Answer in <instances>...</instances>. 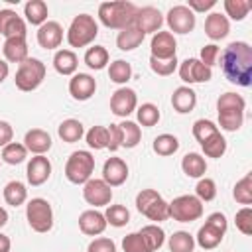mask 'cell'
Here are the masks:
<instances>
[{
    "label": "cell",
    "mask_w": 252,
    "mask_h": 252,
    "mask_svg": "<svg viewBox=\"0 0 252 252\" xmlns=\"http://www.w3.org/2000/svg\"><path fill=\"white\" fill-rule=\"evenodd\" d=\"M26 22L22 16L16 14V10L4 8L0 10V35L8 37H26Z\"/></svg>",
    "instance_id": "cell-15"
},
{
    "label": "cell",
    "mask_w": 252,
    "mask_h": 252,
    "mask_svg": "<svg viewBox=\"0 0 252 252\" xmlns=\"http://www.w3.org/2000/svg\"><path fill=\"white\" fill-rule=\"evenodd\" d=\"M10 248H12V240L0 232V252H10Z\"/></svg>",
    "instance_id": "cell-58"
},
{
    "label": "cell",
    "mask_w": 252,
    "mask_h": 252,
    "mask_svg": "<svg viewBox=\"0 0 252 252\" xmlns=\"http://www.w3.org/2000/svg\"><path fill=\"white\" fill-rule=\"evenodd\" d=\"M24 16H26V22L28 24H32V26H43L47 22V16H49L47 4L43 0H30L24 6Z\"/></svg>",
    "instance_id": "cell-30"
},
{
    "label": "cell",
    "mask_w": 252,
    "mask_h": 252,
    "mask_svg": "<svg viewBox=\"0 0 252 252\" xmlns=\"http://www.w3.org/2000/svg\"><path fill=\"white\" fill-rule=\"evenodd\" d=\"M57 134L59 138L65 142V144H75L79 142L83 136H85V126L81 120H75V118H67L59 124L57 128Z\"/></svg>",
    "instance_id": "cell-31"
},
{
    "label": "cell",
    "mask_w": 252,
    "mask_h": 252,
    "mask_svg": "<svg viewBox=\"0 0 252 252\" xmlns=\"http://www.w3.org/2000/svg\"><path fill=\"white\" fill-rule=\"evenodd\" d=\"M96 91V81L89 73H75L69 81V93L75 100H89Z\"/></svg>",
    "instance_id": "cell-18"
},
{
    "label": "cell",
    "mask_w": 252,
    "mask_h": 252,
    "mask_svg": "<svg viewBox=\"0 0 252 252\" xmlns=\"http://www.w3.org/2000/svg\"><path fill=\"white\" fill-rule=\"evenodd\" d=\"M43 79H45V63L35 59V57H28L26 61H22L18 65L14 83L20 91L32 93L43 83Z\"/></svg>",
    "instance_id": "cell-7"
},
{
    "label": "cell",
    "mask_w": 252,
    "mask_h": 252,
    "mask_svg": "<svg viewBox=\"0 0 252 252\" xmlns=\"http://www.w3.org/2000/svg\"><path fill=\"white\" fill-rule=\"evenodd\" d=\"M252 4L248 0H224V12L228 18L236 20V22H242L248 12H250Z\"/></svg>",
    "instance_id": "cell-45"
},
{
    "label": "cell",
    "mask_w": 252,
    "mask_h": 252,
    "mask_svg": "<svg viewBox=\"0 0 252 252\" xmlns=\"http://www.w3.org/2000/svg\"><path fill=\"white\" fill-rule=\"evenodd\" d=\"M53 67L59 75H65V77L75 75L79 67V57L71 49H57L53 55Z\"/></svg>",
    "instance_id": "cell-26"
},
{
    "label": "cell",
    "mask_w": 252,
    "mask_h": 252,
    "mask_svg": "<svg viewBox=\"0 0 252 252\" xmlns=\"http://www.w3.org/2000/svg\"><path fill=\"white\" fill-rule=\"evenodd\" d=\"M138 6L126 0L120 2H102L98 6V20L108 30H124L134 24Z\"/></svg>",
    "instance_id": "cell-2"
},
{
    "label": "cell",
    "mask_w": 252,
    "mask_h": 252,
    "mask_svg": "<svg viewBox=\"0 0 252 252\" xmlns=\"http://www.w3.org/2000/svg\"><path fill=\"white\" fill-rule=\"evenodd\" d=\"M152 148H154V152L158 156L167 158V156H173L179 150V140L173 134H159V136L154 138V146Z\"/></svg>",
    "instance_id": "cell-37"
},
{
    "label": "cell",
    "mask_w": 252,
    "mask_h": 252,
    "mask_svg": "<svg viewBox=\"0 0 252 252\" xmlns=\"http://www.w3.org/2000/svg\"><path fill=\"white\" fill-rule=\"evenodd\" d=\"M150 49H152V57H156V59H169V57H175L177 41H175L173 33L159 30L158 33H154V37L150 41Z\"/></svg>",
    "instance_id": "cell-17"
},
{
    "label": "cell",
    "mask_w": 252,
    "mask_h": 252,
    "mask_svg": "<svg viewBox=\"0 0 252 252\" xmlns=\"http://www.w3.org/2000/svg\"><path fill=\"white\" fill-rule=\"evenodd\" d=\"M106 226L108 224H106L104 213H100L96 209H89V211H83L79 215V228L87 236H98L104 232Z\"/></svg>",
    "instance_id": "cell-20"
},
{
    "label": "cell",
    "mask_w": 252,
    "mask_h": 252,
    "mask_svg": "<svg viewBox=\"0 0 252 252\" xmlns=\"http://www.w3.org/2000/svg\"><path fill=\"white\" fill-rule=\"evenodd\" d=\"M134 26L146 35V33H158L159 28L163 26V16L158 8L154 6H144L138 8L136 18H134Z\"/></svg>",
    "instance_id": "cell-14"
},
{
    "label": "cell",
    "mask_w": 252,
    "mask_h": 252,
    "mask_svg": "<svg viewBox=\"0 0 252 252\" xmlns=\"http://www.w3.org/2000/svg\"><path fill=\"white\" fill-rule=\"evenodd\" d=\"M26 177H28V183L33 185V187L43 185L51 177V161L45 156H33L28 161Z\"/></svg>",
    "instance_id": "cell-16"
},
{
    "label": "cell",
    "mask_w": 252,
    "mask_h": 252,
    "mask_svg": "<svg viewBox=\"0 0 252 252\" xmlns=\"http://www.w3.org/2000/svg\"><path fill=\"white\" fill-rule=\"evenodd\" d=\"M232 197L236 199V203L250 207L252 205V173H246L240 181H236L234 189H232Z\"/></svg>",
    "instance_id": "cell-39"
},
{
    "label": "cell",
    "mask_w": 252,
    "mask_h": 252,
    "mask_svg": "<svg viewBox=\"0 0 252 252\" xmlns=\"http://www.w3.org/2000/svg\"><path fill=\"white\" fill-rule=\"evenodd\" d=\"M138 108V94L130 87H120L110 96V110L114 116L126 118Z\"/></svg>",
    "instance_id": "cell-12"
},
{
    "label": "cell",
    "mask_w": 252,
    "mask_h": 252,
    "mask_svg": "<svg viewBox=\"0 0 252 252\" xmlns=\"http://www.w3.org/2000/svg\"><path fill=\"white\" fill-rule=\"evenodd\" d=\"M6 222H8V213H6V209L0 207V228H2Z\"/></svg>",
    "instance_id": "cell-59"
},
{
    "label": "cell",
    "mask_w": 252,
    "mask_h": 252,
    "mask_svg": "<svg viewBox=\"0 0 252 252\" xmlns=\"http://www.w3.org/2000/svg\"><path fill=\"white\" fill-rule=\"evenodd\" d=\"M217 114L220 128L226 132H236L244 122V110H220Z\"/></svg>",
    "instance_id": "cell-44"
},
{
    "label": "cell",
    "mask_w": 252,
    "mask_h": 252,
    "mask_svg": "<svg viewBox=\"0 0 252 252\" xmlns=\"http://www.w3.org/2000/svg\"><path fill=\"white\" fill-rule=\"evenodd\" d=\"M26 219L32 230L43 234L53 228V209L47 199L43 197H33L26 205Z\"/></svg>",
    "instance_id": "cell-8"
},
{
    "label": "cell",
    "mask_w": 252,
    "mask_h": 252,
    "mask_svg": "<svg viewBox=\"0 0 252 252\" xmlns=\"http://www.w3.org/2000/svg\"><path fill=\"white\" fill-rule=\"evenodd\" d=\"M10 75V67H8V61L0 59V85L6 81V77Z\"/></svg>",
    "instance_id": "cell-57"
},
{
    "label": "cell",
    "mask_w": 252,
    "mask_h": 252,
    "mask_svg": "<svg viewBox=\"0 0 252 252\" xmlns=\"http://www.w3.org/2000/svg\"><path fill=\"white\" fill-rule=\"evenodd\" d=\"M201 148H203V152H205L207 158L219 159V158H222L224 152H226V140H224V136H222L220 132H217V134H213L211 138H207V140L201 144Z\"/></svg>",
    "instance_id": "cell-38"
},
{
    "label": "cell",
    "mask_w": 252,
    "mask_h": 252,
    "mask_svg": "<svg viewBox=\"0 0 252 252\" xmlns=\"http://www.w3.org/2000/svg\"><path fill=\"white\" fill-rule=\"evenodd\" d=\"M246 100L236 93H224L217 98V112L220 110H244Z\"/></svg>",
    "instance_id": "cell-46"
},
{
    "label": "cell",
    "mask_w": 252,
    "mask_h": 252,
    "mask_svg": "<svg viewBox=\"0 0 252 252\" xmlns=\"http://www.w3.org/2000/svg\"><path fill=\"white\" fill-rule=\"evenodd\" d=\"M144 37H146V35L132 24L130 28H124V30L118 32V35H116V47H118L120 51H134L136 47L142 45Z\"/></svg>",
    "instance_id": "cell-29"
},
{
    "label": "cell",
    "mask_w": 252,
    "mask_h": 252,
    "mask_svg": "<svg viewBox=\"0 0 252 252\" xmlns=\"http://www.w3.org/2000/svg\"><path fill=\"white\" fill-rule=\"evenodd\" d=\"M83 199L93 205L94 209L96 207H108L110 201H112V187L106 185L102 179H89L85 185H83Z\"/></svg>",
    "instance_id": "cell-13"
},
{
    "label": "cell",
    "mask_w": 252,
    "mask_h": 252,
    "mask_svg": "<svg viewBox=\"0 0 252 252\" xmlns=\"http://www.w3.org/2000/svg\"><path fill=\"white\" fill-rule=\"evenodd\" d=\"M94 171V156L87 150L73 152L65 163V177L75 185H85Z\"/></svg>",
    "instance_id": "cell-5"
},
{
    "label": "cell",
    "mask_w": 252,
    "mask_h": 252,
    "mask_svg": "<svg viewBox=\"0 0 252 252\" xmlns=\"http://www.w3.org/2000/svg\"><path fill=\"white\" fill-rule=\"evenodd\" d=\"M167 246L171 252H193L195 248V238L187 230H177L169 236Z\"/></svg>",
    "instance_id": "cell-41"
},
{
    "label": "cell",
    "mask_w": 252,
    "mask_h": 252,
    "mask_svg": "<svg viewBox=\"0 0 252 252\" xmlns=\"http://www.w3.org/2000/svg\"><path fill=\"white\" fill-rule=\"evenodd\" d=\"M106 128H108V148H106V150H110V152H116V150L120 148L118 126H116V124H110V126H106Z\"/></svg>",
    "instance_id": "cell-56"
},
{
    "label": "cell",
    "mask_w": 252,
    "mask_h": 252,
    "mask_svg": "<svg viewBox=\"0 0 252 252\" xmlns=\"http://www.w3.org/2000/svg\"><path fill=\"white\" fill-rule=\"evenodd\" d=\"M26 158H28V150L20 142H10L8 146H4L2 148V156H0V159L4 163H8V165H18V163L26 161Z\"/></svg>",
    "instance_id": "cell-36"
},
{
    "label": "cell",
    "mask_w": 252,
    "mask_h": 252,
    "mask_svg": "<svg viewBox=\"0 0 252 252\" xmlns=\"http://www.w3.org/2000/svg\"><path fill=\"white\" fill-rule=\"evenodd\" d=\"M63 41V28L59 22L47 20L43 26L37 30V43L43 49H57Z\"/></svg>",
    "instance_id": "cell-21"
},
{
    "label": "cell",
    "mask_w": 252,
    "mask_h": 252,
    "mask_svg": "<svg viewBox=\"0 0 252 252\" xmlns=\"http://www.w3.org/2000/svg\"><path fill=\"white\" fill-rule=\"evenodd\" d=\"M98 35V24L91 14H79L73 18L67 30V43L71 47H87Z\"/></svg>",
    "instance_id": "cell-3"
},
{
    "label": "cell",
    "mask_w": 252,
    "mask_h": 252,
    "mask_svg": "<svg viewBox=\"0 0 252 252\" xmlns=\"http://www.w3.org/2000/svg\"><path fill=\"white\" fill-rule=\"evenodd\" d=\"M179 77L187 85H197V83H207L213 79V69L203 65L197 57H187L185 61L179 63Z\"/></svg>",
    "instance_id": "cell-11"
},
{
    "label": "cell",
    "mask_w": 252,
    "mask_h": 252,
    "mask_svg": "<svg viewBox=\"0 0 252 252\" xmlns=\"http://www.w3.org/2000/svg\"><path fill=\"white\" fill-rule=\"evenodd\" d=\"M215 4H217V0H189L185 6H187L193 14H197V12H207V10H211Z\"/></svg>",
    "instance_id": "cell-54"
},
{
    "label": "cell",
    "mask_w": 252,
    "mask_h": 252,
    "mask_svg": "<svg viewBox=\"0 0 252 252\" xmlns=\"http://www.w3.org/2000/svg\"><path fill=\"white\" fill-rule=\"evenodd\" d=\"M138 232H140V236L144 238V242H146V246H148L150 252L159 250V248L163 246V242H165V232H163V228L158 226V224H146V226H142V230H138Z\"/></svg>",
    "instance_id": "cell-32"
},
{
    "label": "cell",
    "mask_w": 252,
    "mask_h": 252,
    "mask_svg": "<svg viewBox=\"0 0 252 252\" xmlns=\"http://www.w3.org/2000/svg\"><path fill=\"white\" fill-rule=\"evenodd\" d=\"M87 252H116V244L110 238L98 236V238L91 240V244L87 246Z\"/></svg>",
    "instance_id": "cell-53"
},
{
    "label": "cell",
    "mask_w": 252,
    "mask_h": 252,
    "mask_svg": "<svg viewBox=\"0 0 252 252\" xmlns=\"http://www.w3.org/2000/svg\"><path fill=\"white\" fill-rule=\"evenodd\" d=\"M0 49H2V47H0Z\"/></svg>",
    "instance_id": "cell-60"
},
{
    "label": "cell",
    "mask_w": 252,
    "mask_h": 252,
    "mask_svg": "<svg viewBox=\"0 0 252 252\" xmlns=\"http://www.w3.org/2000/svg\"><path fill=\"white\" fill-rule=\"evenodd\" d=\"M226 217L222 213H211L205 220V224L199 228L195 242L203 248V250H213L222 242V236L226 232Z\"/></svg>",
    "instance_id": "cell-6"
},
{
    "label": "cell",
    "mask_w": 252,
    "mask_h": 252,
    "mask_svg": "<svg viewBox=\"0 0 252 252\" xmlns=\"http://www.w3.org/2000/svg\"><path fill=\"white\" fill-rule=\"evenodd\" d=\"M219 53H220L219 45H215V43L203 45V47H201V55H199V61L211 69V67L217 63V57H219Z\"/></svg>",
    "instance_id": "cell-52"
},
{
    "label": "cell",
    "mask_w": 252,
    "mask_h": 252,
    "mask_svg": "<svg viewBox=\"0 0 252 252\" xmlns=\"http://www.w3.org/2000/svg\"><path fill=\"white\" fill-rule=\"evenodd\" d=\"M118 126V136H120V148H126V150H132L140 144L142 140V128L132 122V120H124Z\"/></svg>",
    "instance_id": "cell-27"
},
{
    "label": "cell",
    "mask_w": 252,
    "mask_h": 252,
    "mask_svg": "<svg viewBox=\"0 0 252 252\" xmlns=\"http://www.w3.org/2000/svg\"><path fill=\"white\" fill-rule=\"evenodd\" d=\"M220 69L224 77L238 87L252 83V47L246 41H230L220 53Z\"/></svg>",
    "instance_id": "cell-1"
},
{
    "label": "cell",
    "mask_w": 252,
    "mask_h": 252,
    "mask_svg": "<svg viewBox=\"0 0 252 252\" xmlns=\"http://www.w3.org/2000/svg\"><path fill=\"white\" fill-rule=\"evenodd\" d=\"M177 65H179L177 55H175V57H169V59H156V57L150 55V69H152L156 75H159V77H169V75H173V71L177 69Z\"/></svg>",
    "instance_id": "cell-47"
},
{
    "label": "cell",
    "mask_w": 252,
    "mask_h": 252,
    "mask_svg": "<svg viewBox=\"0 0 252 252\" xmlns=\"http://www.w3.org/2000/svg\"><path fill=\"white\" fill-rule=\"evenodd\" d=\"M12 138H14V128H12V124L6 122V120H0V148L8 146V144L12 142Z\"/></svg>",
    "instance_id": "cell-55"
},
{
    "label": "cell",
    "mask_w": 252,
    "mask_h": 252,
    "mask_svg": "<svg viewBox=\"0 0 252 252\" xmlns=\"http://www.w3.org/2000/svg\"><path fill=\"white\" fill-rule=\"evenodd\" d=\"M165 24L169 28V33H191L195 30V24H197V18L195 14L185 6V4H177V6H171L167 10V16H165Z\"/></svg>",
    "instance_id": "cell-10"
},
{
    "label": "cell",
    "mask_w": 252,
    "mask_h": 252,
    "mask_svg": "<svg viewBox=\"0 0 252 252\" xmlns=\"http://www.w3.org/2000/svg\"><path fill=\"white\" fill-rule=\"evenodd\" d=\"M122 250L124 252H150L140 232H130L122 238Z\"/></svg>",
    "instance_id": "cell-51"
},
{
    "label": "cell",
    "mask_w": 252,
    "mask_h": 252,
    "mask_svg": "<svg viewBox=\"0 0 252 252\" xmlns=\"http://www.w3.org/2000/svg\"><path fill=\"white\" fill-rule=\"evenodd\" d=\"M136 116H138V124L146 126V128H152L159 122L161 114H159V108L154 104V102H144L142 106L136 108Z\"/></svg>",
    "instance_id": "cell-42"
},
{
    "label": "cell",
    "mask_w": 252,
    "mask_h": 252,
    "mask_svg": "<svg viewBox=\"0 0 252 252\" xmlns=\"http://www.w3.org/2000/svg\"><path fill=\"white\" fill-rule=\"evenodd\" d=\"M203 217V203L195 195H179L169 203V219L177 222H193Z\"/></svg>",
    "instance_id": "cell-9"
},
{
    "label": "cell",
    "mask_w": 252,
    "mask_h": 252,
    "mask_svg": "<svg viewBox=\"0 0 252 252\" xmlns=\"http://www.w3.org/2000/svg\"><path fill=\"white\" fill-rule=\"evenodd\" d=\"M195 197L201 201V203H207V201H213L217 197V183L211 179V177H201L197 187H195Z\"/></svg>",
    "instance_id": "cell-49"
},
{
    "label": "cell",
    "mask_w": 252,
    "mask_h": 252,
    "mask_svg": "<svg viewBox=\"0 0 252 252\" xmlns=\"http://www.w3.org/2000/svg\"><path fill=\"white\" fill-rule=\"evenodd\" d=\"M132 77V65L124 59H116L108 65V79L116 85H126Z\"/></svg>",
    "instance_id": "cell-35"
},
{
    "label": "cell",
    "mask_w": 252,
    "mask_h": 252,
    "mask_svg": "<svg viewBox=\"0 0 252 252\" xmlns=\"http://www.w3.org/2000/svg\"><path fill=\"white\" fill-rule=\"evenodd\" d=\"M85 65L89 67V69H94V71H100V69H104L106 65H108V59H110V55H108V51H106V47L104 45H93V47H89L87 51H85Z\"/></svg>",
    "instance_id": "cell-33"
},
{
    "label": "cell",
    "mask_w": 252,
    "mask_h": 252,
    "mask_svg": "<svg viewBox=\"0 0 252 252\" xmlns=\"http://www.w3.org/2000/svg\"><path fill=\"white\" fill-rule=\"evenodd\" d=\"M234 222H236V228H238L242 234L250 236V234H252V209H250V207H242L240 211H236Z\"/></svg>",
    "instance_id": "cell-50"
},
{
    "label": "cell",
    "mask_w": 252,
    "mask_h": 252,
    "mask_svg": "<svg viewBox=\"0 0 252 252\" xmlns=\"http://www.w3.org/2000/svg\"><path fill=\"white\" fill-rule=\"evenodd\" d=\"M181 169H183V173H185L187 177L201 179V177H205V173H207V161H205V158H203L201 154L189 152V154H185L183 159H181Z\"/></svg>",
    "instance_id": "cell-28"
},
{
    "label": "cell",
    "mask_w": 252,
    "mask_h": 252,
    "mask_svg": "<svg viewBox=\"0 0 252 252\" xmlns=\"http://www.w3.org/2000/svg\"><path fill=\"white\" fill-rule=\"evenodd\" d=\"M195 104H197V93L191 87H185L183 85V87H177L173 91V94H171V106H173L175 112L187 114V112H191L195 108Z\"/></svg>",
    "instance_id": "cell-25"
},
{
    "label": "cell",
    "mask_w": 252,
    "mask_h": 252,
    "mask_svg": "<svg viewBox=\"0 0 252 252\" xmlns=\"http://www.w3.org/2000/svg\"><path fill=\"white\" fill-rule=\"evenodd\" d=\"M230 32V24H228V18L220 12H211L207 18H205V33L209 39L213 41H219V39H224Z\"/></svg>",
    "instance_id": "cell-23"
},
{
    "label": "cell",
    "mask_w": 252,
    "mask_h": 252,
    "mask_svg": "<svg viewBox=\"0 0 252 252\" xmlns=\"http://www.w3.org/2000/svg\"><path fill=\"white\" fill-rule=\"evenodd\" d=\"M136 209L154 222L169 219V203L156 189H142L136 195Z\"/></svg>",
    "instance_id": "cell-4"
},
{
    "label": "cell",
    "mask_w": 252,
    "mask_h": 252,
    "mask_svg": "<svg viewBox=\"0 0 252 252\" xmlns=\"http://www.w3.org/2000/svg\"><path fill=\"white\" fill-rule=\"evenodd\" d=\"M24 146L33 156H45L51 150V136L41 128H32L24 136Z\"/></svg>",
    "instance_id": "cell-22"
},
{
    "label": "cell",
    "mask_w": 252,
    "mask_h": 252,
    "mask_svg": "<svg viewBox=\"0 0 252 252\" xmlns=\"http://www.w3.org/2000/svg\"><path fill=\"white\" fill-rule=\"evenodd\" d=\"M2 53H4V61L8 63H22L26 61L28 55V41L26 37H8L2 43Z\"/></svg>",
    "instance_id": "cell-24"
},
{
    "label": "cell",
    "mask_w": 252,
    "mask_h": 252,
    "mask_svg": "<svg viewBox=\"0 0 252 252\" xmlns=\"http://www.w3.org/2000/svg\"><path fill=\"white\" fill-rule=\"evenodd\" d=\"M128 179V165L122 158H108L102 165V181L110 187H118Z\"/></svg>",
    "instance_id": "cell-19"
},
{
    "label": "cell",
    "mask_w": 252,
    "mask_h": 252,
    "mask_svg": "<svg viewBox=\"0 0 252 252\" xmlns=\"http://www.w3.org/2000/svg\"><path fill=\"white\" fill-rule=\"evenodd\" d=\"M4 201L10 205V207H20L28 201V189L22 181H10L4 185Z\"/></svg>",
    "instance_id": "cell-34"
},
{
    "label": "cell",
    "mask_w": 252,
    "mask_h": 252,
    "mask_svg": "<svg viewBox=\"0 0 252 252\" xmlns=\"http://www.w3.org/2000/svg\"><path fill=\"white\" fill-rule=\"evenodd\" d=\"M104 219H106V224L120 228L130 222V211L124 205H108L104 211Z\"/></svg>",
    "instance_id": "cell-40"
},
{
    "label": "cell",
    "mask_w": 252,
    "mask_h": 252,
    "mask_svg": "<svg viewBox=\"0 0 252 252\" xmlns=\"http://www.w3.org/2000/svg\"><path fill=\"white\" fill-rule=\"evenodd\" d=\"M85 140L91 150H106L108 148V128L106 126H93L85 132Z\"/></svg>",
    "instance_id": "cell-43"
},
{
    "label": "cell",
    "mask_w": 252,
    "mask_h": 252,
    "mask_svg": "<svg viewBox=\"0 0 252 252\" xmlns=\"http://www.w3.org/2000/svg\"><path fill=\"white\" fill-rule=\"evenodd\" d=\"M217 132H220V130H219V126H217L215 122H211V120L199 118V120L193 122V136H195V140H197L199 144H203L207 138H211V136L217 134Z\"/></svg>",
    "instance_id": "cell-48"
}]
</instances>
